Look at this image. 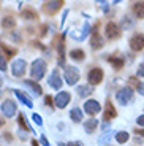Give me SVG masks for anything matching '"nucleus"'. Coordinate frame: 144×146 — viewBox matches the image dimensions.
<instances>
[{
  "mask_svg": "<svg viewBox=\"0 0 144 146\" xmlns=\"http://www.w3.org/2000/svg\"><path fill=\"white\" fill-rule=\"evenodd\" d=\"M24 84H25V86H29V88L33 91V94H36V95H41V92H43V91H41L40 84H36L35 81H32V80H25Z\"/></svg>",
  "mask_w": 144,
  "mask_h": 146,
  "instance_id": "18",
  "label": "nucleus"
},
{
  "mask_svg": "<svg viewBox=\"0 0 144 146\" xmlns=\"http://www.w3.org/2000/svg\"><path fill=\"white\" fill-rule=\"evenodd\" d=\"M109 64H111L112 67H114L116 70H120L124 67V64H125V60H124L122 57H117V56H112V57H109Z\"/></svg>",
  "mask_w": 144,
  "mask_h": 146,
  "instance_id": "17",
  "label": "nucleus"
},
{
  "mask_svg": "<svg viewBox=\"0 0 144 146\" xmlns=\"http://www.w3.org/2000/svg\"><path fill=\"white\" fill-rule=\"evenodd\" d=\"M136 122H138V125H141V127H144V114H141L139 117L136 119Z\"/></svg>",
  "mask_w": 144,
  "mask_h": 146,
  "instance_id": "36",
  "label": "nucleus"
},
{
  "mask_svg": "<svg viewBox=\"0 0 144 146\" xmlns=\"http://www.w3.org/2000/svg\"><path fill=\"white\" fill-rule=\"evenodd\" d=\"M106 36L108 38H111V40H117L120 36V29L117 24H114V22H109L108 26H106Z\"/></svg>",
  "mask_w": 144,
  "mask_h": 146,
  "instance_id": "9",
  "label": "nucleus"
},
{
  "mask_svg": "<svg viewBox=\"0 0 144 146\" xmlns=\"http://www.w3.org/2000/svg\"><path fill=\"white\" fill-rule=\"evenodd\" d=\"M70 102V94L68 92H59L57 95H55L54 99V105L57 106V108H65V106L68 105Z\"/></svg>",
  "mask_w": 144,
  "mask_h": 146,
  "instance_id": "8",
  "label": "nucleus"
},
{
  "mask_svg": "<svg viewBox=\"0 0 144 146\" xmlns=\"http://www.w3.org/2000/svg\"><path fill=\"white\" fill-rule=\"evenodd\" d=\"M48 83H49L51 88H54V89H60L62 88V76L59 75L57 70L52 72V75L49 76V81H48Z\"/></svg>",
  "mask_w": 144,
  "mask_h": 146,
  "instance_id": "12",
  "label": "nucleus"
},
{
  "mask_svg": "<svg viewBox=\"0 0 144 146\" xmlns=\"http://www.w3.org/2000/svg\"><path fill=\"white\" fill-rule=\"evenodd\" d=\"M0 70H2V72H5V70H7V60H5L2 51H0Z\"/></svg>",
  "mask_w": 144,
  "mask_h": 146,
  "instance_id": "29",
  "label": "nucleus"
},
{
  "mask_svg": "<svg viewBox=\"0 0 144 146\" xmlns=\"http://www.w3.org/2000/svg\"><path fill=\"white\" fill-rule=\"evenodd\" d=\"M2 26H3L5 29H13V27L16 26L15 18H11V16H7V18H3V21H2Z\"/></svg>",
  "mask_w": 144,
  "mask_h": 146,
  "instance_id": "22",
  "label": "nucleus"
},
{
  "mask_svg": "<svg viewBox=\"0 0 144 146\" xmlns=\"http://www.w3.org/2000/svg\"><path fill=\"white\" fill-rule=\"evenodd\" d=\"M116 140H117V143H127L130 140V135H128V132H117L116 133Z\"/></svg>",
  "mask_w": 144,
  "mask_h": 146,
  "instance_id": "23",
  "label": "nucleus"
},
{
  "mask_svg": "<svg viewBox=\"0 0 144 146\" xmlns=\"http://www.w3.org/2000/svg\"><path fill=\"white\" fill-rule=\"evenodd\" d=\"M19 124H21V127H24L25 130H30V127H29V125H27V122H25L24 116H19Z\"/></svg>",
  "mask_w": 144,
  "mask_h": 146,
  "instance_id": "30",
  "label": "nucleus"
},
{
  "mask_svg": "<svg viewBox=\"0 0 144 146\" xmlns=\"http://www.w3.org/2000/svg\"><path fill=\"white\" fill-rule=\"evenodd\" d=\"M89 32H90V26H89V24H86V26L83 27V32H81L79 35L76 36V40H79V41H83L84 38H86V36H87V33H89Z\"/></svg>",
  "mask_w": 144,
  "mask_h": 146,
  "instance_id": "26",
  "label": "nucleus"
},
{
  "mask_svg": "<svg viewBox=\"0 0 144 146\" xmlns=\"http://www.w3.org/2000/svg\"><path fill=\"white\" fill-rule=\"evenodd\" d=\"M138 76L144 78V62H141V65L138 67Z\"/></svg>",
  "mask_w": 144,
  "mask_h": 146,
  "instance_id": "32",
  "label": "nucleus"
},
{
  "mask_svg": "<svg viewBox=\"0 0 144 146\" xmlns=\"http://www.w3.org/2000/svg\"><path fill=\"white\" fill-rule=\"evenodd\" d=\"M62 7H63V2L62 0H49V2H46L43 5V10L46 11L48 15H54L55 11L60 10Z\"/></svg>",
  "mask_w": 144,
  "mask_h": 146,
  "instance_id": "5",
  "label": "nucleus"
},
{
  "mask_svg": "<svg viewBox=\"0 0 144 146\" xmlns=\"http://www.w3.org/2000/svg\"><path fill=\"white\" fill-rule=\"evenodd\" d=\"M131 10H133L135 16H136L138 19H144V2H136V3H133Z\"/></svg>",
  "mask_w": 144,
  "mask_h": 146,
  "instance_id": "15",
  "label": "nucleus"
},
{
  "mask_svg": "<svg viewBox=\"0 0 144 146\" xmlns=\"http://www.w3.org/2000/svg\"><path fill=\"white\" fill-rule=\"evenodd\" d=\"M19 137H21L22 140H25V137H27V133H25L24 130H21V132H19Z\"/></svg>",
  "mask_w": 144,
  "mask_h": 146,
  "instance_id": "38",
  "label": "nucleus"
},
{
  "mask_svg": "<svg viewBox=\"0 0 144 146\" xmlns=\"http://www.w3.org/2000/svg\"><path fill=\"white\" fill-rule=\"evenodd\" d=\"M130 27H131V21H130V18L124 16L122 18V29H130Z\"/></svg>",
  "mask_w": 144,
  "mask_h": 146,
  "instance_id": "28",
  "label": "nucleus"
},
{
  "mask_svg": "<svg viewBox=\"0 0 144 146\" xmlns=\"http://www.w3.org/2000/svg\"><path fill=\"white\" fill-rule=\"evenodd\" d=\"M68 146H81V143H70Z\"/></svg>",
  "mask_w": 144,
  "mask_h": 146,
  "instance_id": "39",
  "label": "nucleus"
},
{
  "mask_svg": "<svg viewBox=\"0 0 144 146\" xmlns=\"http://www.w3.org/2000/svg\"><path fill=\"white\" fill-rule=\"evenodd\" d=\"M22 18H25V19H35L36 18V13L32 10V8H25V10L22 11Z\"/></svg>",
  "mask_w": 144,
  "mask_h": 146,
  "instance_id": "24",
  "label": "nucleus"
},
{
  "mask_svg": "<svg viewBox=\"0 0 144 146\" xmlns=\"http://www.w3.org/2000/svg\"><path fill=\"white\" fill-rule=\"evenodd\" d=\"M44 73H46V64H44L43 59L33 60V64H32V78L33 80L35 81L41 80L44 76Z\"/></svg>",
  "mask_w": 144,
  "mask_h": 146,
  "instance_id": "1",
  "label": "nucleus"
},
{
  "mask_svg": "<svg viewBox=\"0 0 144 146\" xmlns=\"http://www.w3.org/2000/svg\"><path fill=\"white\" fill-rule=\"evenodd\" d=\"M84 110L87 111V114H97L100 111V103L94 99H89L87 102H84Z\"/></svg>",
  "mask_w": 144,
  "mask_h": 146,
  "instance_id": "11",
  "label": "nucleus"
},
{
  "mask_svg": "<svg viewBox=\"0 0 144 146\" xmlns=\"http://www.w3.org/2000/svg\"><path fill=\"white\" fill-rule=\"evenodd\" d=\"M0 86H2V80H0Z\"/></svg>",
  "mask_w": 144,
  "mask_h": 146,
  "instance_id": "42",
  "label": "nucleus"
},
{
  "mask_svg": "<svg viewBox=\"0 0 144 146\" xmlns=\"http://www.w3.org/2000/svg\"><path fill=\"white\" fill-rule=\"evenodd\" d=\"M78 94H79L81 97H87V95L92 94V89L87 88V86H79V88H78Z\"/></svg>",
  "mask_w": 144,
  "mask_h": 146,
  "instance_id": "25",
  "label": "nucleus"
},
{
  "mask_svg": "<svg viewBox=\"0 0 144 146\" xmlns=\"http://www.w3.org/2000/svg\"><path fill=\"white\" fill-rule=\"evenodd\" d=\"M15 94H16V97H18V99L21 100V102L24 103L25 106H29V108H32V106H33V103H32V100H30L29 95H25L24 92L18 91V89H15Z\"/></svg>",
  "mask_w": 144,
  "mask_h": 146,
  "instance_id": "16",
  "label": "nucleus"
},
{
  "mask_svg": "<svg viewBox=\"0 0 144 146\" xmlns=\"http://www.w3.org/2000/svg\"><path fill=\"white\" fill-rule=\"evenodd\" d=\"M40 143H41L43 146H51L49 143H48V140H46V137H44V135H41V137H40Z\"/></svg>",
  "mask_w": 144,
  "mask_h": 146,
  "instance_id": "35",
  "label": "nucleus"
},
{
  "mask_svg": "<svg viewBox=\"0 0 144 146\" xmlns=\"http://www.w3.org/2000/svg\"><path fill=\"white\" fill-rule=\"evenodd\" d=\"M70 117H71V121H75V122H81L83 121V113H81L79 108H73L71 113H70Z\"/></svg>",
  "mask_w": 144,
  "mask_h": 146,
  "instance_id": "20",
  "label": "nucleus"
},
{
  "mask_svg": "<svg viewBox=\"0 0 144 146\" xmlns=\"http://www.w3.org/2000/svg\"><path fill=\"white\" fill-rule=\"evenodd\" d=\"M11 72L15 76H22L25 73V60L24 59H16L15 62L11 64Z\"/></svg>",
  "mask_w": 144,
  "mask_h": 146,
  "instance_id": "7",
  "label": "nucleus"
},
{
  "mask_svg": "<svg viewBox=\"0 0 144 146\" xmlns=\"http://www.w3.org/2000/svg\"><path fill=\"white\" fill-rule=\"evenodd\" d=\"M135 135H136V137H141V138H144V129H135Z\"/></svg>",
  "mask_w": 144,
  "mask_h": 146,
  "instance_id": "31",
  "label": "nucleus"
},
{
  "mask_svg": "<svg viewBox=\"0 0 144 146\" xmlns=\"http://www.w3.org/2000/svg\"><path fill=\"white\" fill-rule=\"evenodd\" d=\"M32 146H38V143H36L35 140H33V141H32Z\"/></svg>",
  "mask_w": 144,
  "mask_h": 146,
  "instance_id": "41",
  "label": "nucleus"
},
{
  "mask_svg": "<svg viewBox=\"0 0 144 146\" xmlns=\"http://www.w3.org/2000/svg\"><path fill=\"white\" fill-rule=\"evenodd\" d=\"M70 57H71L73 60H83V59L86 57V54H84L83 49H73V51L70 52Z\"/></svg>",
  "mask_w": 144,
  "mask_h": 146,
  "instance_id": "21",
  "label": "nucleus"
},
{
  "mask_svg": "<svg viewBox=\"0 0 144 146\" xmlns=\"http://www.w3.org/2000/svg\"><path fill=\"white\" fill-rule=\"evenodd\" d=\"M78 80H79V72L75 67H67L65 68V81L73 86V84L78 83Z\"/></svg>",
  "mask_w": 144,
  "mask_h": 146,
  "instance_id": "4",
  "label": "nucleus"
},
{
  "mask_svg": "<svg viewBox=\"0 0 144 146\" xmlns=\"http://www.w3.org/2000/svg\"><path fill=\"white\" fill-rule=\"evenodd\" d=\"M44 100H46V105L48 106H52V97H51V95H46V99H44Z\"/></svg>",
  "mask_w": 144,
  "mask_h": 146,
  "instance_id": "37",
  "label": "nucleus"
},
{
  "mask_svg": "<svg viewBox=\"0 0 144 146\" xmlns=\"http://www.w3.org/2000/svg\"><path fill=\"white\" fill-rule=\"evenodd\" d=\"M90 46L94 48V49H100V48H103V38L98 35L97 30L92 33V38H90Z\"/></svg>",
  "mask_w": 144,
  "mask_h": 146,
  "instance_id": "13",
  "label": "nucleus"
},
{
  "mask_svg": "<svg viewBox=\"0 0 144 146\" xmlns=\"http://www.w3.org/2000/svg\"><path fill=\"white\" fill-rule=\"evenodd\" d=\"M2 49H5V51H7V54L10 56V57H13V56L16 54V49H13V48L7 46V44H5V43H2Z\"/></svg>",
  "mask_w": 144,
  "mask_h": 146,
  "instance_id": "27",
  "label": "nucleus"
},
{
  "mask_svg": "<svg viewBox=\"0 0 144 146\" xmlns=\"http://www.w3.org/2000/svg\"><path fill=\"white\" fill-rule=\"evenodd\" d=\"M3 124H5V121L2 119V117H0V127H2V125H3Z\"/></svg>",
  "mask_w": 144,
  "mask_h": 146,
  "instance_id": "40",
  "label": "nucleus"
},
{
  "mask_svg": "<svg viewBox=\"0 0 144 146\" xmlns=\"http://www.w3.org/2000/svg\"><path fill=\"white\" fill-rule=\"evenodd\" d=\"M2 113L8 117L15 116L16 114V103L11 102V100H5V102L2 103Z\"/></svg>",
  "mask_w": 144,
  "mask_h": 146,
  "instance_id": "10",
  "label": "nucleus"
},
{
  "mask_svg": "<svg viewBox=\"0 0 144 146\" xmlns=\"http://www.w3.org/2000/svg\"><path fill=\"white\" fill-rule=\"evenodd\" d=\"M116 116H117V113H116V108L112 106V103L108 100V102H106V106H104V119L109 121V119H114Z\"/></svg>",
  "mask_w": 144,
  "mask_h": 146,
  "instance_id": "14",
  "label": "nucleus"
},
{
  "mask_svg": "<svg viewBox=\"0 0 144 146\" xmlns=\"http://www.w3.org/2000/svg\"><path fill=\"white\" fill-rule=\"evenodd\" d=\"M97 125H98V121L97 119H89L86 122V125H84V129H86L87 133H92V132L97 129Z\"/></svg>",
  "mask_w": 144,
  "mask_h": 146,
  "instance_id": "19",
  "label": "nucleus"
},
{
  "mask_svg": "<svg viewBox=\"0 0 144 146\" xmlns=\"http://www.w3.org/2000/svg\"><path fill=\"white\" fill-rule=\"evenodd\" d=\"M116 99H117L119 103H122V105L130 103L131 100H133V91H131L130 88H124V89H120V91L116 94Z\"/></svg>",
  "mask_w": 144,
  "mask_h": 146,
  "instance_id": "2",
  "label": "nucleus"
},
{
  "mask_svg": "<svg viewBox=\"0 0 144 146\" xmlns=\"http://www.w3.org/2000/svg\"><path fill=\"white\" fill-rule=\"evenodd\" d=\"M136 91L139 92L141 95H144V83H139V84H138V86H136Z\"/></svg>",
  "mask_w": 144,
  "mask_h": 146,
  "instance_id": "34",
  "label": "nucleus"
},
{
  "mask_svg": "<svg viewBox=\"0 0 144 146\" xmlns=\"http://www.w3.org/2000/svg\"><path fill=\"white\" fill-rule=\"evenodd\" d=\"M87 80H89L90 84H100L103 81V70L101 68H92L87 75Z\"/></svg>",
  "mask_w": 144,
  "mask_h": 146,
  "instance_id": "6",
  "label": "nucleus"
},
{
  "mask_svg": "<svg viewBox=\"0 0 144 146\" xmlns=\"http://www.w3.org/2000/svg\"><path fill=\"white\" fill-rule=\"evenodd\" d=\"M130 48H131L135 52L143 51L144 49V35L143 33H135V35L130 38Z\"/></svg>",
  "mask_w": 144,
  "mask_h": 146,
  "instance_id": "3",
  "label": "nucleus"
},
{
  "mask_svg": "<svg viewBox=\"0 0 144 146\" xmlns=\"http://www.w3.org/2000/svg\"><path fill=\"white\" fill-rule=\"evenodd\" d=\"M32 117H33V121H35V122H36L38 125H41V124H43V119H41V117L38 116V114H33Z\"/></svg>",
  "mask_w": 144,
  "mask_h": 146,
  "instance_id": "33",
  "label": "nucleus"
}]
</instances>
